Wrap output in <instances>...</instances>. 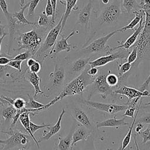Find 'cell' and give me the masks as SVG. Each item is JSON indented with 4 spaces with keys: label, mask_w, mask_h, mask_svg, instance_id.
Here are the masks:
<instances>
[{
    "label": "cell",
    "mask_w": 150,
    "mask_h": 150,
    "mask_svg": "<svg viewBox=\"0 0 150 150\" xmlns=\"http://www.w3.org/2000/svg\"><path fill=\"white\" fill-rule=\"evenodd\" d=\"M100 9L94 12V17L90 21L87 40L83 47L88 45L102 29L118 23L123 12L120 0H110L107 4H102Z\"/></svg>",
    "instance_id": "6da1fadb"
},
{
    "label": "cell",
    "mask_w": 150,
    "mask_h": 150,
    "mask_svg": "<svg viewBox=\"0 0 150 150\" xmlns=\"http://www.w3.org/2000/svg\"><path fill=\"white\" fill-rule=\"evenodd\" d=\"M89 67L90 66L88 64L84 70L79 76L69 82L57 96L49 103L45 105L43 111L47 110L49 107L65 97L76 95L81 96L87 87L93 83L95 77V76L93 77L87 74V70Z\"/></svg>",
    "instance_id": "7a4b0ae2"
},
{
    "label": "cell",
    "mask_w": 150,
    "mask_h": 150,
    "mask_svg": "<svg viewBox=\"0 0 150 150\" xmlns=\"http://www.w3.org/2000/svg\"><path fill=\"white\" fill-rule=\"evenodd\" d=\"M133 46L137 49L138 57L135 62L131 64V69L128 73L137 67L150 50V15H145L144 28Z\"/></svg>",
    "instance_id": "3957f363"
},
{
    "label": "cell",
    "mask_w": 150,
    "mask_h": 150,
    "mask_svg": "<svg viewBox=\"0 0 150 150\" xmlns=\"http://www.w3.org/2000/svg\"><path fill=\"white\" fill-rule=\"evenodd\" d=\"M62 20L63 16H62L58 23L49 31L43 42L42 43L40 46L33 56V58L38 61L41 64L49 56L50 51L56 43L57 39L60 35Z\"/></svg>",
    "instance_id": "277c9868"
},
{
    "label": "cell",
    "mask_w": 150,
    "mask_h": 150,
    "mask_svg": "<svg viewBox=\"0 0 150 150\" xmlns=\"http://www.w3.org/2000/svg\"><path fill=\"white\" fill-rule=\"evenodd\" d=\"M44 34H38L34 29L25 33H19V36L15 39L18 46L16 50L19 51L22 49L28 50L33 56L42 44Z\"/></svg>",
    "instance_id": "5b68a950"
},
{
    "label": "cell",
    "mask_w": 150,
    "mask_h": 150,
    "mask_svg": "<svg viewBox=\"0 0 150 150\" xmlns=\"http://www.w3.org/2000/svg\"><path fill=\"white\" fill-rule=\"evenodd\" d=\"M118 32V31L117 29L103 37L98 38L86 46L83 47L79 52L86 55L101 52H105L107 54L111 53V47L107 45V43L112 36Z\"/></svg>",
    "instance_id": "8992f818"
},
{
    "label": "cell",
    "mask_w": 150,
    "mask_h": 150,
    "mask_svg": "<svg viewBox=\"0 0 150 150\" xmlns=\"http://www.w3.org/2000/svg\"><path fill=\"white\" fill-rule=\"evenodd\" d=\"M9 137L5 139H0V145L4 149L9 150L17 146H26L31 138L29 135L25 134L19 131L13 130V128H9L8 131Z\"/></svg>",
    "instance_id": "52a82bcc"
},
{
    "label": "cell",
    "mask_w": 150,
    "mask_h": 150,
    "mask_svg": "<svg viewBox=\"0 0 150 150\" xmlns=\"http://www.w3.org/2000/svg\"><path fill=\"white\" fill-rule=\"evenodd\" d=\"M71 117L79 122L91 131H93L96 125L94 123L93 116L89 114L83 107L79 105H75L69 108Z\"/></svg>",
    "instance_id": "ba28073f"
},
{
    "label": "cell",
    "mask_w": 150,
    "mask_h": 150,
    "mask_svg": "<svg viewBox=\"0 0 150 150\" xmlns=\"http://www.w3.org/2000/svg\"><path fill=\"white\" fill-rule=\"evenodd\" d=\"M49 76L50 84L45 88L46 92L51 93L53 90L59 89L63 85L66 77L64 66L59 62H56L53 71L50 72Z\"/></svg>",
    "instance_id": "9c48e42d"
},
{
    "label": "cell",
    "mask_w": 150,
    "mask_h": 150,
    "mask_svg": "<svg viewBox=\"0 0 150 150\" xmlns=\"http://www.w3.org/2000/svg\"><path fill=\"white\" fill-rule=\"evenodd\" d=\"M79 102L88 107L94 108L101 111L107 112L110 114H114L118 112L122 111L124 110H125L128 107L127 104L120 105V104H112V103H111V104L103 103L90 101L84 98L80 99Z\"/></svg>",
    "instance_id": "30bf717a"
},
{
    "label": "cell",
    "mask_w": 150,
    "mask_h": 150,
    "mask_svg": "<svg viewBox=\"0 0 150 150\" xmlns=\"http://www.w3.org/2000/svg\"><path fill=\"white\" fill-rule=\"evenodd\" d=\"M119 50L115 52H112L105 56H103L88 62V65L90 67H101L111 62L116 60H122L127 58L129 53L128 50L123 49H118Z\"/></svg>",
    "instance_id": "8fae6325"
},
{
    "label": "cell",
    "mask_w": 150,
    "mask_h": 150,
    "mask_svg": "<svg viewBox=\"0 0 150 150\" xmlns=\"http://www.w3.org/2000/svg\"><path fill=\"white\" fill-rule=\"evenodd\" d=\"M28 69L27 67L23 70H22V71H19L8 65H0V84H5L9 81H18L22 78L25 79V73Z\"/></svg>",
    "instance_id": "7c38bea8"
},
{
    "label": "cell",
    "mask_w": 150,
    "mask_h": 150,
    "mask_svg": "<svg viewBox=\"0 0 150 150\" xmlns=\"http://www.w3.org/2000/svg\"><path fill=\"white\" fill-rule=\"evenodd\" d=\"M75 33V30L73 29L71 31V32L69 34V35L66 37L64 38V35L60 34L59 36H61V39L59 40H56V43L52 49V50L50 51L49 53V57L51 59H53L55 57L56 55L59 53L60 52L62 51H66L67 52H70L72 49H77V46L70 44L68 43V40L73 36Z\"/></svg>",
    "instance_id": "4fadbf2b"
},
{
    "label": "cell",
    "mask_w": 150,
    "mask_h": 150,
    "mask_svg": "<svg viewBox=\"0 0 150 150\" xmlns=\"http://www.w3.org/2000/svg\"><path fill=\"white\" fill-rule=\"evenodd\" d=\"M114 93L124 96L128 98V101L126 104H128L132 100L136 98H143L144 97H150V93L148 90L141 91L135 88L131 87H128L125 85H122L117 87L116 89H114Z\"/></svg>",
    "instance_id": "5bb4252c"
},
{
    "label": "cell",
    "mask_w": 150,
    "mask_h": 150,
    "mask_svg": "<svg viewBox=\"0 0 150 150\" xmlns=\"http://www.w3.org/2000/svg\"><path fill=\"white\" fill-rule=\"evenodd\" d=\"M107 74L100 73L97 74L94 77L93 83L95 90L103 98H106L108 96L115 94L114 93V88L109 86L105 80Z\"/></svg>",
    "instance_id": "9a60e30c"
},
{
    "label": "cell",
    "mask_w": 150,
    "mask_h": 150,
    "mask_svg": "<svg viewBox=\"0 0 150 150\" xmlns=\"http://www.w3.org/2000/svg\"><path fill=\"white\" fill-rule=\"evenodd\" d=\"M94 0H88V2L85 4L83 8L80 11L78 15L77 23L84 27L86 33H88L89 32L91 11L94 5Z\"/></svg>",
    "instance_id": "2e32d148"
},
{
    "label": "cell",
    "mask_w": 150,
    "mask_h": 150,
    "mask_svg": "<svg viewBox=\"0 0 150 150\" xmlns=\"http://www.w3.org/2000/svg\"><path fill=\"white\" fill-rule=\"evenodd\" d=\"M144 20H145V19L144 18H142L141 19V21L139 23L138 27L135 30L134 33L132 35H131L125 40L122 41V42L118 41L117 42L118 43V45L117 46L114 47H111V50H110L111 53L113 52L114 50L118 49H125V50H129L135 43L139 35H140L141 32H142L143 28H144Z\"/></svg>",
    "instance_id": "e0dca14e"
},
{
    "label": "cell",
    "mask_w": 150,
    "mask_h": 150,
    "mask_svg": "<svg viewBox=\"0 0 150 150\" xmlns=\"http://www.w3.org/2000/svg\"><path fill=\"white\" fill-rule=\"evenodd\" d=\"M92 133H93V131L89 129L88 128L79 124H77V125H76L73 132L72 141H71L70 149H71L73 148V146L76 144V143H77L78 142L87 139V138Z\"/></svg>",
    "instance_id": "ac0fdd59"
},
{
    "label": "cell",
    "mask_w": 150,
    "mask_h": 150,
    "mask_svg": "<svg viewBox=\"0 0 150 150\" xmlns=\"http://www.w3.org/2000/svg\"><path fill=\"white\" fill-rule=\"evenodd\" d=\"M65 113H66L65 110L64 108H62L61 113L59 116L57 122L55 123L54 125H51L49 128H47L48 129H49V131L48 132H46L45 131L43 132L44 134L43 136L39 138V139L38 140L39 143L43 141H47L50 139L52 137H53V135H54L55 134H56L59 132V131L61 129V122L62 121L63 117L64 116Z\"/></svg>",
    "instance_id": "d6986e66"
},
{
    "label": "cell",
    "mask_w": 150,
    "mask_h": 150,
    "mask_svg": "<svg viewBox=\"0 0 150 150\" xmlns=\"http://www.w3.org/2000/svg\"><path fill=\"white\" fill-rule=\"evenodd\" d=\"M25 79L28 81H29V83H30L34 88L35 91L33 96L34 98L38 94H40L41 95L43 94V91L42 90L40 87L41 78L39 76L38 74L30 71L28 69L25 73Z\"/></svg>",
    "instance_id": "ffe728a7"
},
{
    "label": "cell",
    "mask_w": 150,
    "mask_h": 150,
    "mask_svg": "<svg viewBox=\"0 0 150 150\" xmlns=\"http://www.w3.org/2000/svg\"><path fill=\"white\" fill-rule=\"evenodd\" d=\"M121 7L123 13L132 18L134 12L141 9V7L137 0H120Z\"/></svg>",
    "instance_id": "44dd1931"
},
{
    "label": "cell",
    "mask_w": 150,
    "mask_h": 150,
    "mask_svg": "<svg viewBox=\"0 0 150 150\" xmlns=\"http://www.w3.org/2000/svg\"><path fill=\"white\" fill-rule=\"evenodd\" d=\"M6 18L7 19L8 25V30L9 35V50L11 49L12 46V42L14 40V35L16 32L18 31V29L22 25H21L17 21L16 19L15 18L13 15L12 13H9L8 15H6Z\"/></svg>",
    "instance_id": "7402d4cb"
},
{
    "label": "cell",
    "mask_w": 150,
    "mask_h": 150,
    "mask_svg": "<svg viewBox=\"0 0 150 150\" xmlns=\"http://www.w3.org/2000/svg\"><path fill=\"white\" fill-rule=\"evenodd\" d=\"M91 57H80L74 61L70 67V73L73 75L80 74L88 65Z\"/></svg>",
    "instance_id": "603a6c76"
},
{
    "label": "cell",
    "mask_w": 150,
    "mask_h": 150,
    "mask_svg": "<svg viewBox=\"0 0 150 150\" xmlns=\"http://www.w3.org/2000/svg\"><path fill=\"white\" fill-rule=\"evenodd\" d=\"M128 123L125 122V118H122L121 119H117L116 117H113L112 118L107 119L103 121L96 122L95 124L96 128H99L100 127H120L122 126L128 125Z\"/></svg>",
    "instance_id": "cb8c5ba5"
},
{
    "label": "cell",
    "mask_w": 150,
    "mask_h": 150,
    "mask_svg": "<svg viewBox=\"0 0 150 150\" xmlns=\"http://www.w3.org/2000/svg\"><path fill=\"white\" fill-rule=\"evenodd\" d=\"M77 1L78 0H60V3L65 2V3H63L62 4L66 6L65 11H64V13L62 15L63 20H62V26H61L60 34H62V32L63 31L66 21H67L68 18L69 17L72 10H76L75 6H76Z\"/></svg>",
    "instance_id": "d4e9b609"
},
{
    "label": "cell",
    "mask_w": 150,
    "mask_h": 150,
    "mask_svg": "<svg viewBox=\"0 0 150 150\" xmlns=\"http://www.w3.org/2000/svg\"><path fill=\"white\" fill-rule=\"evenodd\" d=\"M30 112H24L21 114L19 118V120L21 124V125L24 128L25 131L29 134V135L30 136L32 140L35 142L36 145H37L38 148H39V143L38 142V141L36 139V138L35 137V135L32 133L30 129V117H29Z\"/></svg>",
    "instance_id": "484cf974"
},
{
    "label": "cell",
    "mask_w": 150,
    "mask_h": 150,
    "mask_svg": "<svg viewBox=\"0 0 150 150\" xmlns=\"http://www.w3.org/2000/svg\"><path fill=\"white\" fill-rule=\"evenodd\" d=\"M77 124L75 123L73 128L71 129L69 134L65 137H59L58 141L56 144L57 150H69L71 148V144L72 141V135L74 128Z\"/></svg>",
    "instance_id": "4316f807"
},
{
    "label": "cell",
    "mask_w": 150,
    "mask_h": 150,
    "mask_svg": "<svg viewBox=\"0 0 150 150\" xmlns=\"http://www.w3.org/2000/svg\"><path fill=\"white\" fill-rule=\"evenodd\" d=\"M30 4V0L25 4L22 7H20V11L19 12H15L14 13H12L13 16L16 19L18 22L22 26L25 25H34V26H38L36 25V23L35 22H30L28 21L24 15V12L25 9L28 8L29 5Z\"/></svg>",
    "instance_id": "83f0119b"
},
{
    "label": "cell",
    "mask_w": 150,
    "mask_h": 150,
    "mask_svg": "<svg viewBox=\"0 0 150 150\" xmlns=\"http://www.w3.org/2000/svg\"><path fill=\"white\" fill-rule=\"evenodd\" d=\"M134 15H135L134 18H132V19L130 21V22L128 24H127L126 26H124L121 28L118 29V32H122L129 29L130 30L134 29V28L139 23L141 19L142 18H144L145 16V13L142 9L138 11L134 12Z\"/></svg>",
    "instance_id": "f1b7e54d"
},
{
    "label": "cell",
    "mask_w": 150,
    "mask_h": 150,
    "mask_svg": "<svg viewBox=\"0 0 150 150\" xmlns=\"http://www.w3.org/2000/svg\"><path fill=\"white\" fill-rule=\"evenodd\" d=\"M1 112V115L5 123L12 122L13 118L16 114V110L11 104H4Z\"/></svg>",
    "instance_id": "f546056e"
},
{
    "label": "cell",
    "mask_w": 150,
    "mask_h": 150,
    "mask_svg": "<svg viewBox=\"0 0 150 150\" xmlns=\"http://www.w3.org/2000/svg\"><path fill=\"white\" fill-rule=\"evenodd\" d=\"M142 98H140V103H139V105L138 108L137 110V112L136 114L134 117V120H133V121H132V124H131V126H130V127L129 128V131H128V133L127 134V135H125V137H124V139L122 141V146H121V150H125V149L127 148V146L129 145V144L130 142L131 138V135H132V129H133L134 126L135 125L137 115H138V114L139 113V110H140V107H141V105Z\"/></svg>",
    "instance_id": "4dcf8cb0"
},
{
    "label": "cell",
    "mask_w": 150,
    "mask_h": 150,
    "mask_svg": "<svg viewBox=\"0 0 150 150\" xmlns=\"http://www.w3.org/2000/svg\"><path fill=\"white\" fill-rule=\"evenodd\" d=\"M39 19L38 21L37 25L39 27H45V28H53L51 23V18L50 19L45 13V10L42 11L40 14H39Z\"/></svg>",
    "instance_id": "1f68e13d"
},
{
    "label": "cell",
    "mask_w": 150,
    "mask_h": 150,
    "mask_svg": "<svg viewBox=\"0 0 150 150\" xmlns=\"http://www.w3.org/2000/svg\"><path fill=\"white\" fill-rule=\"evenodd\" d=\"M45 104L39 103V101L35 100L33 96L29 95V99L28 101H26L25 108L28 109H38L40 108H42V111H43V108Z\"/></svg>",
    "instance_id": "d6a6232c"
},
{
    "label": "cell",
    "mask_w": 150,
    "mask_h": 150,
    "mask_svg": "<svg viewBox=\"0 0 150 150\" xmlns=\"http://www.w3.org/2000/svg\"><path fill=\"white\" fill-rule=\"evenodd\" d=\"M105 80L109 86L114 88L118 85L119 78L116 74L111 73H110V71H108V73L107 74L105 77Z\"/></svg>",
    "instance_id": "836d02e7"
},
{
    "label": "cell",
    "mask_w": 150,
    "mask_h": 150,
    "mask_svg": "<svg viewBox=\"0 0 150 150\" xmlns=\"http://www.w3.org/2000/svg\"><path fill=\"white\" fill-rule=\"evenodd\" d=\"M40 0H30V4L28 6V12L27 16L29 19H32L34 17L35 11L37 5Z\"/></svg>",
    "instance_id": "e575fe53"
},
{
    "label": "cell",
    "mask_w": 150,
    "mask_h": 150,
    "mask_svg": "<svg viewBox=\"0 0 150 150\" xmlns=\"http://www.w3.org/2000/svg\"><path fill=\"white\" fill-rule=\"evenodd\" d=\"M131 69V64L126 62L124 63H120L118 65V71L119 77L130 71Z\"/></svg>",
    "instance_id": "d590c367"
},
{
    "label": "cell",
    "mask_w": 150,
    "mask_h": 150,
    "mask_svg": "<svg viewBox=\"0 0 150 150\" xmlns=\"http://www.w3.org/2000/svg\"><path fill=\"white\" fill-rule=\"evenodd\" d=\"M84 145L82 150H96L94 145V135L91 134L87 139L84 140Z\"/></svg>",
    "instance_id": "8d00e7d4"
},
{
    "label": "cell",
    "mask_w": 150,
    "mask_h": 150,
    "mask_svg": "<svg viewBox=\"0 0 150 150\" xmlns=\"http://www.w3.org/2000/svg\"><path fill=\"white\" fill-rule=\"evenodd\" d=\"M52 125L50 124H42L41 125L39 124H36L32 122L31 121H30V129L32 133L35 135V133L39 129L44 128H49L50 126Z\"/></svg>",
    "instance_id": "74e56055"
},
{
    "label": "cell",
    "mask_w": 150,
    "mask_h": 150,
    "mask_svg": "<svg viewBox=\"0 0 150 150\" xmlns=\"http://www.w3.org/2000/svg\"><path fill=\"white\" fill-rule=\"evenodd\" d=\"M139 135L142 137V144H145L147 142L150 141V124L146 128L144 131H141L138 133Z\"/></svg>",
    "instance_id": "f35d334b"
},
{
    "label": "cell",
    "mask_w": 150,
    "mask_h": 150,
    "mask_svg": "<svg viewBox=\"0 0 150 150\" xmlns=\"http://www.w3.org/2000/svg\"><path fill=\"white\" fill-rule=\"evenodd\" d=\"M30 57H33L32 53L29 51L26 50L24 52L18 54L17 55L14 56L12 59V60H18L24 61V60H28L29 58H30Z\"/></svg>",
    "instance_id": "ab89813d"
},
{
    "label": "cell",
    "mask_w": 150,
    "mask_h": 150,
    "mask_svg": "<svg viewBox=\"0 0 150 150\" xmlns=\"http://www.w3.org/2000/svg\"><path fill=\"white\" fill-rule=\"evenodd\" d=\"M138 57V52H137V49L134 47L132 46L131 50L129 52L128 56H127V62L129 63H133L134 62H135Z\"/></svg>",
    "instance_id": "60d3db41"
},
{
    "label": "cell",
    "mask_w": 150,
    "mask_h": 150,
    "mask_svg": "<svg viewBox=\"0 0 150 150\" xmlns=\"http://www.w3.org/2000/svg\"><path fill=\"white\" fill-rule=\"evenodd\" d=\"M135 122L150 124V112H145L140 115L138 119H136Z\"/></svg>",
    "instance_id": "b9f144b4"
},
{
    "label": "cell",
    "mask_w": 150,
    "mask_h": 150,
    "mask_svg": "<svg viewBox=\"0 0 150 150\" xmlns=\"http://www.w3.org/2000/svg\"><path fill=\"white\" fill-rule=\"evenodd\" d=\"M23 61L21 60H11L7 65H8L9 67L19 71H22V63Z\"/></svg>",
    "instance_id": "7bdbcfd3"
},
{
    "label": "cell",
    "mask_w": 150,
    "mask_h": 150,
    "mask_svg": "<svg viewBox=\"0 0 150 150\" xmlns=\"http://www.w3.org/2000/svg\"><path fill=\"white\" fill-rule=\"evenodd\" d=\"M45 11L47 16L52 18V16L53 15V9L50 0H47Z\"/></svg>",
    "instance_id": "ee69618b"
},
{
    "label": "cell",
    "mask_w": 150,
    "mask_h": 150,
    "mask_svg": "<svg viewBox=\"0 0 150 150\" xmlns=\"http://www.w3.org/2000/svg\"><path fill=\"white\" fill-rule=\"evenodd\" d=\"M41 67H42V64L38 62V61H35V62L29 67V70L30 71L32 72V73H35L38 74L40 69H41Z\"/></svg>",
    "instance_id": "f6af8a7d"
},
{
    "label": "cell",
    "mask_w": 150,
    "mask_h": 150,
    "mask_svg": "<svg viewBox=\"0 0 150 150\" xmlns=\"http://www.w3.org/2000/svg\"><path fill=\"white\" fill-rule=\"evenodd\" d=\"M13 57L8 56L6 54H1L0 56V65L1 66H5L8 64V63L12 60Z\"/></svg>",
    "instance_id": "bcb514c9"
},
{
    "label": "cell",
    "mask_w": 150,
    "mask_h": 150,
    "mask_svg": "<svg viewBox=\"0 0 150 150\" xmlns=\"http://www.w3.org/2000/svg\"><path fill=\"white\" fill-rule=\"evenodd\" d=\"M51 3L53 6V15L51 18V23L52 26L53 27L54 24L55 23V20H56V8H57V0H50Z\"/></svg>",
    "instance_id": "7dc6e473"
},
{
    "label": "cell",
    "mask_w": 150,
    "mask_h": 150,
    "mask_svg": "<svg viewBox=\"0 0 150 150\" xmlns=\"http://www.w3.org/2000/svg\"><path fill=\"white\" fill-rule=\"evenodd\" d=\"M150 84V74L147 77L146 79L145 80V81L143 83V84L140 86L139 90L141 91H144L145 90L149 91V85Z\"/></svg>",
    "instance_id": "c3c4849f"
},
{
    "label": "cell",
    "mask_w": 150,
    "mask_h": 150,
    "mask_svg": "<svg viewBox=\"0 0 150 150\" xmlns=\"http://www.w3.org/2000/svg\"><path fill=\"white\" fill-rule=\"evenodd\" d=\"M0 7L5 16L8 15L9 12L8 11V5L5 0H0Z\"/></svg>",
    "instance_id": "681fc988"
},
{
    "label": "cell",
    "mask_w": 150,
    "mask_h": 150,
    "mask_svg": "<svg viewBox=\"0 0 150 150\" xmlns=\"http://www.w3.org/2000/svg\"><path fill=\"white\" fill-rule=\"evenodd\" d=\"M98 73V67H89L87 70V74L91 76L94 77L96 76Z\"/></svg>",
    "instance_id": "f907efd6"
},
{
    "label": "cell",
    "mask_w": 150,
    "mask_h": 150,
    "mask_svg": "<svg viewBox=\"0 0 150 150\" xmlns=\"http://www.w3.org/2000/svg\"><path fill=\"white\" fill-rule=\"evenodd\" d=\"M35 61H36V60L33 57L29 58L28 60H26V66L28 67H29L30 66H31L35 62Z\"/></svg>",
    "instance_id": "816d5d0a"
},
{
    "label": "cell",
    "mask_w": 150,
    "mask_h": 150,
    "mask_svg": "<svg viewBox=\"0 0 150 150\" xmlns=\"http://www.w3.org/2000/svg\"><path fill=\"white\" fill-rule=\"evenodd\" d=\"M137 127L135 128V131L136 132H137L138 134L141 131V129L143 128L144 127V125L141 122H137Z\"/></svg>",
    "instance_id": "f5cc1de1"
},
{
    "label": "cell",
    "mask_w": 150,
    "mask_h": 150,
    "mask_svg": "<svg viewBox=\"0 0 150 150\" xmlns=\"http://www.w3.org/2000/svg\"><path fill=\"white\" fill-rule=\"evenodd\" d=\"M5 26L2 24V22L0 21V38L6 33V32H5Z\"/></svg>",
    "instance_id": "db71d44e"
},
{
    "label": "cell",
    "mask_w": 150,
    "mask_h": 150,
    "mask_svg": "<svg viewBox=\"0 0 150 150\" xmlns=\"http://www.w3.org/2000/svg\"><path fill=\"white\" fill-rule=\"evenodd\" d=\"M8 35V33H6L5 34H4L2 36H1V38H0V56H1V45H2V41H3V40H4V38L6 36V35Z\"/></svg>",
    "instance_id": "11a10c76"
},
{
    "label": "cell",
    "mask_w": 150,
    "mask_h": 150,
    "mask_svg": "<svg viewBox=\"0 0 150 150\" xmlns=\"http://www.w3.org/2000/svg\"><path fill=\"white\" fill-rule=\"evenodd\" d=\"M0 101H2L4 104H9L5 100H4V99H3L1 97V96H0Z\"/></svg>",
    "instance_id": "9f6ffc18"
},
{
    "label": "cell",
    "mask_w": 150,
    "mask_h": 150,
    "mask_svg": "<svg viewBox=\"0 0 150 150\" xmlns=\"http://www.w3.org/2000/svg\"><path fill=\"white\" fill-rule=\"evenodd\" d=\"M19 4L21 7H22L25 5V0H19Z\"/></svg>",
    "instance_id": "6f0895ef"
},
{
    "label": "cell",
    "mask_w": 150,
    "mask_h": 150,
    "mask_svg": "<svg viewBox=\"0 0 150 150\" xmlns=\"http://www.w3.org/2000/svg\"><path fill=\"white\" fill-rule=\"evenodd\" d=\"M18 150H29V149H27L25 147L23 146V147H20V148H19Z\"/></svg>",
    "instance_id": "680465c9"
},
{
    "label": "cell",
    "mask_w": 150,
    "mask_h": 150,
    "mask_svg": "<svg viewBox=\"0 0 150 150\" xmlns=\"http://www.w3.org/2000/svg\"><path fill=\"white\" fill-rule=\"evenodd\" d=\"M146 146H148V147H150V141H148V142H147L146 144H145Z\"/></svg>",
    "instance_id": "91938a15"
},
{
    "label": "cell",
    "mask_w": 150,
    "mask_h": 150,
    "mask_svg": "<svg viewBox=\"0 0 150 150\" xmlns=\"http://www.w3.org/2000/svg\"><path fill=\"white\" fill-rule=\"evenodd\" d=\"M105 150H112V149H110V148H108V149H105ZM117 150H121V146H120L118 148V149Z\"/></svg>",
    "instance_id": "94428289"
},
{
    "label": "cell",
    "mask_w": 150,
    "mask_h": 150,
    "mask_svg": "<svg viewBox=\"0 0 150 150\" xmlns=\"http://www.w3.org/2000/svg\"><path fill=\"white\" fill-rule=\"evenodd\" d=\"M0 150H4V148L1 145H0Z\"/></svg>",
    "instance_id": "6125c7cd"
},
{
    "label": "cell",
    "mask_w": 150,
    "mask_h": 150,
    "mask_svg": "<svg viewBox=\"0 0 150 150\" xmlns=\"http://www.w3.org/2000/svg\"><path fill=\"white\" fill-rule=\"evenodd\" d=\"M4 104L2 101H0V107H1V106H2Z\"/></svg>",
    "instance_id": "be15d7a7"
},
{
    "label": "cell",
    "mask_w": 150,
    "mask_h": 150,
    "mask_svg": "<svg viewBox=\"0 0 150 150\" xmlns=\"http://www.w3.org/2000/svg\"><path fill=\"white\" fill-rule=\"evenodd\" d=\"M145 105H150V102H149V103H148L145 104Z\"/></svg>",
    "instance_id": "e7e4bbea"
}]
</instances>
